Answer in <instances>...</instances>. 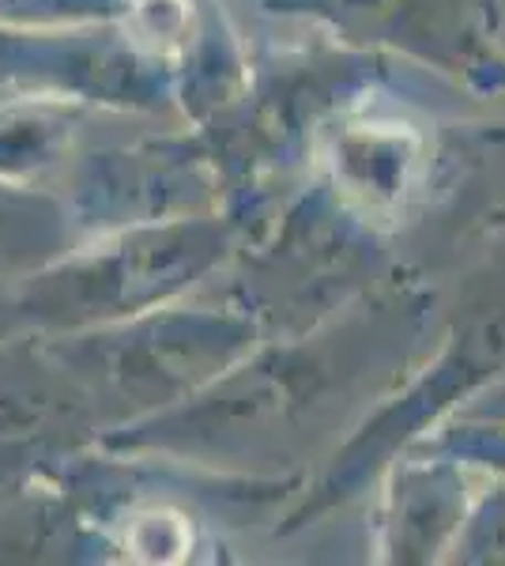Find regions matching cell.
I'll use <instances>...</instances> for the list:
<instances>
[{"mask_svg":"<svg viewBox=\"0 0 505 566\" xmlns=\"http://www.w3.org/2000/svg\"><path fill=\"white\" fill-rule=\"evenodd\" d=\"M192 239L170 227H128L76 242L57 261L4 287L12 325L76 333L148 314L192 264Z\"/></svg>","mask_w":505,"mask_h":566,"instance_id":"cell-1","label":"cell"},{"mask_svg":"<svg viewBox=\"0 0 505 566\" xmlns=\"http://www.w3.org/2000/svg\"><path fill=\"white\" fill-rule=\"evenodd\" d=\"M103 438L87 392L34 328L0 333V488L53 476Z\"/></svg>","mask_w":505,"mask_h":566,"instance_id":"cell-2","label":"cell"},{"mask_svg":"<svg viewBox=\"0 0 505 566\" xmlns=\"http://www.w3.org/2000/svg\"><path fill=\"white\" fill-rule=\"evenodd\" d=\"M117 23L0 31V80L27 95L64 98L80 109L98 103L133 106L140 98V69L133 45L117 42Z\"/></svg>","mask_w":505,"mask_h":566,"instance_id":"cell-3","label":"cell"},{"mask_svg":"<svg viewBox=\"0 0 505 566\" xmlns=\"http://www.w3.org/2000/svg\"><path fill=\"white\" fill-rule=\"evenodd\" d=\"M84 234L61 193L0 175V283H15L69 253Z\"/></svg>","mask_w":505,"mask_h":566,"instance_id":"cell-4","label":"cell"},{"mask_svg":"<svg viewBox=\"0 0 505 566\" xmlns=\"http://www.w3.org/2000/svg\"><path fill=\"white\" fill-rule=\"evenodd\" d=\"M80 106L50 95H27L0 106V175L34 181L45 170L69 163Z\"/></svg>","mask_w":505,"mask_h":566,"instance_id":"cell-5","label":"cell"},{"mask_svg":"<svg viewBox=\"0 0 505 566\" xmlns=\"http://www.w3.org/2000/svg\"><path fill=\"white\" fill-rule=\"evenodd\" d=\"M133 0H0V31H53L125 20Z\"/></svg>","mask_w":505,"mask_h":566,"instance_id":"cell-6","label":"cell"},{"mask_svg":"<svg viewBox=\"0 0 505 566\" xmlns=\"http://www.w3.org/2000/svg\"><path fill=\"white\" fill-rule=\"evenodd\" d=\"M12 328V317H8V298H4V283H0V333Z\"/></svg>","mask_w":505,"mask_h":566,"instance_id":"cell-7","label":"cell"}]
</instances>
